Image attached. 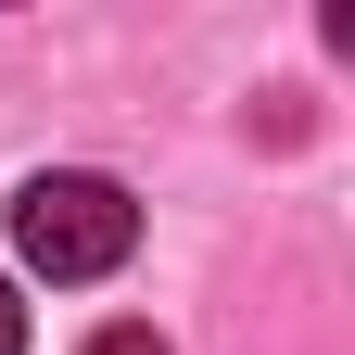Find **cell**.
Returning a JSON list of instances; mask_svg holds the SVG:
<instances>
[{"instance_id":"7a4b0ae2","label":"cell","mask_w":355,"mask_h":355,"mask_svg":"<svg viewBox=\"0 0 355 355\" xmlns=\"http://www.w3.org/2000/svg\"><path fill=\"white\" fill-rule=\"evenodd\" d=\"M76 355H165V343H153V330H140V318H114V330H89V343H76Z\"/></svg>"},{"instance_id":"6da1fadb","label":"cell","mask_w":355,"mask_h":355,"mask_svg":"<svg viewBox=\"0 0 355 355\" xmlns=\"http://www.w3.org/2000/svg\"><path fill=\"white\" fill-rule=\"evenodd\" d=\"M13 254L38 279H114L127 254H140V203H127V178L102 165H38L13 191Z\"/></svg>"},{"instance_id":"3957f363","label":"cell","mask_w":355,"mask_h":355,"mask_svg":"<svg viewBox=\"0 0 355 355\" xmlns=\"http://www.w3.org/2000/svg\"><path fill=\"white\" fill-rule=\"evenodd\" d=\"M0 355H26V304H13V279H0Z\"/></svg>"}]
</instances>
